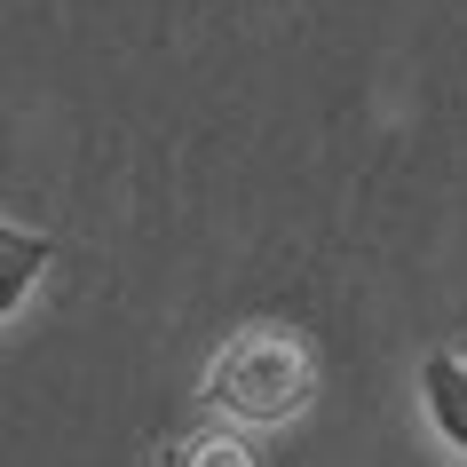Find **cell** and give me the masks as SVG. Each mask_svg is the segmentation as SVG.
Listing matches in <instances>:
<instances>
[{"label":"cell","instance_id":"6da1fadb","mask_svg":"<svg viewBox=\"0 0 467 467\" xmlns=\"http://www.w3.org/2000/svg\"><path fill=\"white\" fill-rule=\"evenodd\" d=\"M317 348L301 325H238L230 341L214 348V365H206V412L238 420V428H277V420L309 412V396H317Z\"/></svg>","mask_w":467,"mask_h":467},{"label":"cell","instance_id":"7a4b0ae2","mask_svg":"<svg viewBox=\"0 0 467 467\" xmlns=\"http://www.w3.org/2000/svg\"><path fill=\"white\" fill-rule=\"evenodd\" d=\"M56 262V238L48 230H32V222H0V317H25L32 285L48 277Z\"/></svg>","mask_w":467,"mask_h":467},{"label":"cell","instance_id":"3957f363","mask_svg":"<svg viewBox=\"0 0 467 467\" xmlns=\"http://www.w3.org/2000/svg\"><path fill=\"white\" fill-rule=\"evenodd\" d=\"M420 404L436 420V436L451 443V451H467V357L428 348V357H420Z\"/></svg>","mask_w":467,"mask_h":467},{"label":"cell","instance_id":"277c9868","mask_svg":"<svg viewBox=\"0 0 467 467\" xmlns=\"http://www.w3.org/2000/svg\"><path fill=\"white\" fill-rule=\"evenodd\" d=\"M167 467H262V460H254L238 436H191V443L167 451Z\"/></svg>","mask_w":467,"mask_h":467}]
</instances>
